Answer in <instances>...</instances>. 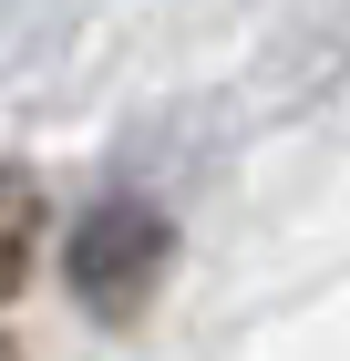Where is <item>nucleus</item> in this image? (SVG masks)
<instances>
[{"label":"nucleus","instance_id":"nucleus-1","mask_svg":"<svg viewBox=\"0 0 350 361\" xmlns=\"http://www.w3.org/2000/svg\"><path fill=\"white\" fill-rule=\"evenodd\" d=\"M73 300L104 320V331H135L144 310H155V289H165V269H175V217H165L155 196H135V186H113L104 207H82V227H73Z\"/></svg>","mask_w":350,"mask_h":361},{"label":"nucleus","instance_id":"nucleus-2","mask_svg":"<svg viewBox=\"0 0 350 361\" xmlns=\"http://www.w3.org/2000/svg\"><path fill=\"white\" fill-rule=\"evenodd\" d=\"M31 248H42V186L21 166H0V300L31 279Z\"/></svg>","mask_w":350,"mask_h":361},{"label":"nucleus","instance_id":"nucleus-3","mask_svg":"<svg viewBox=\"0 0 350 361\" xmlns=\"http://www.w3.org/2000/svg\"><path fill=\"white\" fill-rule=\"evenodd\" d=\"M0 361H21V351H11V341H0Z\"/></svg>","mask_w":350,"mask_h":361}]
</instances>
